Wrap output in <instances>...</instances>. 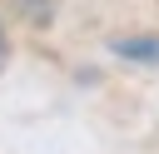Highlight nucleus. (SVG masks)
I'll list each match as a JSON object with an SVG mask.
<instances>
[{"label": "nucleus", "mask_w": 159, "mask_h": 154, "mask_svg": "<svg viewBox=\"0 0 159 154\" xmlns=\"http://www.w3.org/2000/svg\"><path fill=\"white\" fill-rule=\"evenodd\" d=\"M109 50L134 65H159V35H119V40H109Z\"/></svg>", "instance_id": "1"}, {"label": "nucleus", "mask_w": 159, "mask_h": 154, "mask_svg": "<svg viewBox=\"0 0 159 154\" xmlns=\"http://www.w3.org/2000/svg\"><path fill=\"white\" fill-rule=\"evenodd\" d=\"M15 10H20V20H30V25H50L55 20V0H10Z\"/></svg>", "instance_id": "2"}, {"label": "nucleus", "mask_w": 159, "mask_h": 154, "mask_svg": "<svg viewBox=\"0 0 159 154\" xmlns=\"http://www.w3.org/2000/svg\"><path fill=\"white\" fill-rule=\"evenodd\" d=\"M5 50H10V45H5V30H0V65H5Z\"/></svg>", "instance_id": "3"}]
</instances>
